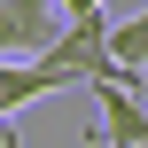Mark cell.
Instances as JSON below:
<instances>
[{"label":"cell","instance_id":"6da1fadb","mask_svg":"<svg viewBox=\"0 0 148 148\" xmlns=\"http://www.w3.org/2000/svg\"><path fill=\"white\" fill-rule=\"evenodd\" d=\"M39 55H47L70 86H78V78H86V86H133V78L117 70V55H109V16H101V0H94V8H70Z\"/></svg>","mask_w":148,"mask_h":148},{"label":"cell","instance_id":"7a4b0ae2","mask_svg":"<svg viewBox=\"0 0 148 148\" xmlns=\"http://www.w3.org/2000/svg\"><path fill=\"white\" fill-rule=\"evenodd\" d=\"M55 23H62L55 0H0V55H39Z\"/></svg>","mask_w":148,"mask_h":148},{"label":"cell","instance_id":"3957f363","mask_svg":"<svg viewBox=\"0 0 148 148\" xmlns=\"http://www.w3.org/2000/svg\"><path fill=\"white\" fill-rule=\"evenodd\" d=\"M101 94V140L117 148H148V101L133 94V86H94Z\"/></svg>","mask_w":148,"mask_h":148},{"label":"cell","instance_id":"277c9868","mask_svg":"<svg viewBox=\"0 0 148 148\" xmlns=\"http://www.w3.org/2000/svg\"><path fill=\"white\" fill-rule=\"evenodd\" d=\"M109 55H117L125 78H140V70H148V8H140V16H125V23H109Z\"/></svg>","mask_w":148,"mask_h":148},{"label":"cell","instance_id":"5b68a950","mask_svg":"<svg viewBox=\"0 0 148 148\" xmlns=\"http://www.w3.org/2000/svg\"><path fill=\"white\" fill-rule=\"evenodd\" d=\"M0 148H16V125H8V109H0Z\"/></svg>","mask_w":148,"mask_h":148}]
</instances>
